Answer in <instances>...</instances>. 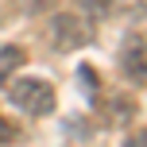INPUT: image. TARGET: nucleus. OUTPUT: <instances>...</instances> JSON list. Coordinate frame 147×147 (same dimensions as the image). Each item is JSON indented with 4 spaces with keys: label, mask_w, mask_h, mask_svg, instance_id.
Segmentation results:
<instances>
[{
    "label": "nucleus",
    "mask_w": 147,
    "mask_h": 147,
    "mask_svg": "<svg viewBox=\"0 0 147 147\" xmlns=\"http://www.w3.org/2000/svg\"><path fill=\"white\" fill-rule=\"evenodd\" d=\"M8 140H16V128L8 124L4 116H0V143H8Z\"/></svg>",
    "instance_id": "39448f33"
},
{
    "label": "nucleus",
    "mask_w": 147,
    "mask_h": 147,
    "mask_svg": "<svg viewBox=\"0 0 147 147\" xmlns=\"http://www.w3.org/2000/svg\"><path fill=\"white\" fill-rule=\"evenodd\" d=\"M124 78L128 81H136V85H143V39L136 35V39H128V47H124Z\"/></svg>",
    "instance_id": "7ed1b4c3"
},
{
    "label": "nucleus",
    "mask_w": 147,
    "mask_h": 147,
    "mask_svg": "<svg viewBox=\"0 0 147 147\" xmlns=\"http://www.w3.org/2000/svg\"><path fill=\"white\" fill-rule=\"evenodd\" d=\"M124 147H143V132H136V136H132V140H128Z\"/></svg>",
    "instance_id": "423d86ee"
},
{
    "label": "nucleus",
    "mask_w": 147,
    "mask_h": 147,
    "mask_svg": "<svg viewBox=\"0 0 147 147\" xmlns=\"http://www.w3.org/2000/svg\"><path fill=\"white\" fill-rule=\"evenodd\" d=\"M51 43L58 51H78L93 43V20L81 12H58L51 20Z\"/></svg>",
    "instance_id": "f03ea898"
},
{
    "label": "nucleus",
    "mask_w": 147,
    "mask_h": 147,
    "mask_svg": "<svg viewBox=\"0 0 147 147\" xmlns=\"http://www.w3.org/2000/svg\"><path fill=\"white\" fill-rule=\"evenodd\" d=\"M4 97L8 105H12L16 112H23V116H51L54 105H58V93H54V85L47 78H35V74H16V78L4 81Z\"/></svg>",
    "instance_id": "f257e3e1"
},
{
    "label": "nucleus",
    "mask_w": 147,
    "mask_h": 147,
    "mask_svg": "<svg viewBox=\"0 0 147 147\" xmlns=\"http://www.w3.org/2000/svg\"><path fill=\"white\" fill-rule=\"evenodd\" d=\"M23 62H27V51H23V47H16V43L0 47V89H4L8 78H16V74L23 70Z\"/></svg>",
    "instance_id": "20e7f679"
}]
</instances>
